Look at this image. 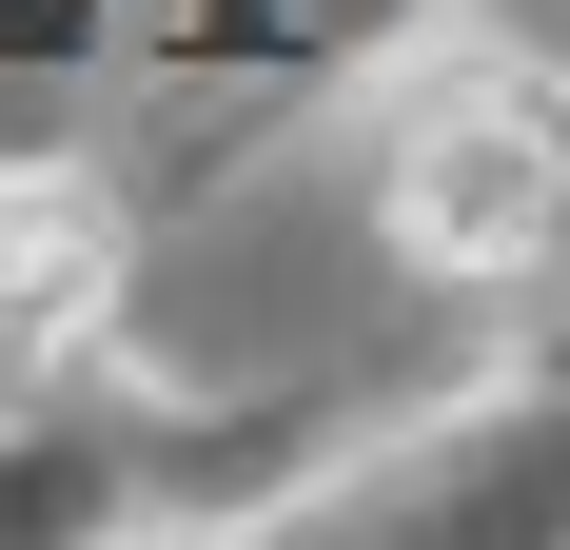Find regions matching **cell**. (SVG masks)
<instances>
[{"mask_svg":"<svg viewBox=\"0 0 570 550\" xmlns=\"http://www.w3.org/2000/svg\"><path fill=\"white\" fill-rule=\"evenodd\" d=\"M118 295V197L59 158H0V334H79Z\"/></svg>","mask_w":570,"mask_h":550,"instance_id":"cell-2","label":"cell"},{"mask_svg":"<svg viewBox=\"0 0 570 550\" xmlns=\"http://www.w3.org/2000/svg\"><path fill=\"white\" fill-rule=\"evenodd\" d=\"M394 236L433 275H531L570 236V79L551 59H453L394 118Z\"/></svg>","mask_w":570,"mask_h":550,"instance_id":"cell-1","label":"cell"}]
</instances>
